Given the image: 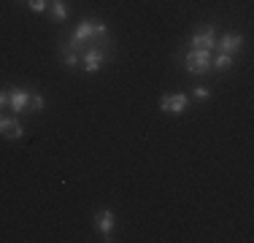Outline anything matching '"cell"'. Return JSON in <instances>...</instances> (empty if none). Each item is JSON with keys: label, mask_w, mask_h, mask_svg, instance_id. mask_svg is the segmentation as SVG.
<instances>
[{"label": "cell", "mask_w": 254, "mask_h": 243, "mask_svg": "<svg viewBox=\"0 0 254 243\" xmlns=\"http://www.w3.org/2000/svg\"><path fill=\"white\" fill-rule=\"evenodd\" d=\"M92 222H95V230H98L100 235H106V241L111 238V233H114V224H117V219H114V211H108V208L98 211V214L92 216Z\"/></svg>", "instance_id": "5"}, {"label": "cell", "mask_w": 254, "mask_h": 243, "mask_svg": "<svg viewBox=\"0 0 254 243\" xmlns=\"http://www.w3.org/2000/svg\"><path fill=\"white\" fill-rule=\"evenodd\" d=\"M44 108H46V100H44V95H35V92H30L27 111H30V114H38V111H44Z\"/></svg>", "instance_id": "13"}, {"label": "cell", "mask_w": 254, "mask_h": 243, "mask_svg": "<svg viewBox=\"0 0 254 243\" xmlns=\"http://www.w3.org/2000/svg\"><path fill=\"white\" fill-rule=\"evenodd\" d=\"M49 11H52V19L54 22H65V19H68V14H70L68 5H65L63 0H54V3L49 5Z\"/></svg>", "instance_id": "12"}, {"label": "cell", "mask_w": 254, "mask_h": 243, "mask_svg": "<svg viewBox=\"0 0 254 243\" xmlns=\"http://www.w3.org/2000/svg\"><path fill=\"white\" fill-rule=\"evenodd\" d=\"M190 46H192V49H214V46H216L214 27H211V24H205L203 30H197V33H192V38H190Z\"/></svg>", "instance_id": "6"}, {"label": "cell", "mask_w": 254, "mask_h": 243, "mask_svg": "<svg viewBox=\"0 0 254 243\" xmlns=\"http://www.w3.org/2000/svg\"><path fill=\"white\" fill-rule=\"evenodd\" d=\"M30 11H35V14H44L46 8H49V0H27Z\"/></svg>", "instance_id": "14"}, {"label": "cell", "mask_w": 254, "mask_h": 243, "mask_svg": "<svg viewBox=\"0 0 254 243\" xmlns=\"http://www.w3.org/2000/svg\"><path fill=\"white\" fill-rule=\"evenodd\" d=\"M0 135L8 138V141H19V138L25 135V130H22V124H19L16 119L0 117Z\"/></svg>", "instance_id": "8"}, {"label": "cell", "mask_w": 254, "mask_h": 243, "mask_svg": "<svg viewBox=\"0 0 254 243\" xmlns=\"http://www.w3.org/2000/svg\"><path fill=\"white\" fill-rule=\"evenodd\" d=\"M103 62H106V49L100 46H89L81 52V65L78 68L87 70V73H98L103 68Z\"/></svg>", "instance_id": "3"}, {"label": "cell", "mask_w": 254, "mask_h": 243, "mask_svg": "<svg viewBox=\"0 0 254 243\" xmlns=\"http://www.w3.org/2000/svg\"><path fill=\"white\" fill-rule=\"evenodd\" d=\"M49 3H54V0H49Z\"/></svg>", "instance_id": "17"}, {"label": "cell", "mask_w": 254, "mask_h": 243, "mask_svg": "<svg viewBox=\"0 0 254 243\" xmlns=\"http://www.w3.org/2000/svg\"><path fill=\"white\" fill-rule=\"evenodd\" d=\"M60 57H63V65L68 70H76L78 65H81V54H78V49H70L68 44L63 46V54H60Z\"/></svg>", "instance_id": "10"}, {"label": "cell", "mask_w": 254, "mask_h": 243, "mask_svg": "<svg viewBox=\"0 0 254 243\" xmlns=\"http://www.w3.org/2000/svg\"><path fill=\"white\" fill-rule=\"evenodd\" d=\"M108 35V27L98 19H84L78 22V27L73 30V38L68 41L70 49H81L84 44H100L103 38Z\"/></svg>", "instance_id": "1"}, {"label": "cell", "mask_w": 254, "mask_h": 243, "mask_svg": "<svg viewBox=\"0 0 254 243\" xmlns=\"http://www.w3.org/2000/svg\"><path fill=\"white\" fill-rule=\"evenodd\" d=\"M8 106V92H0V108Z\"/></svg>", "instance_id": "16"}, {"label": "cell", "mask_w": 254, "mask_h": 243, "mask_svg": "<svg viewBox=\"0 0 254 243\" xmlns=\"http://www.w3.org/2000/svg\"><path fill=\"white\" fill-rule=\"evenodd\" d=\"M184 68L187 73H195V76L211 73V49H190L184 57Z\"/></svg>", "instance_id": "2"}, {"label": "cell", "mask_w": 254, "mask_h": 243, "mask_svg": "<svg viewBox=\"0 0 254 243\" xmlns=\"http://www.w3.org/2000/svg\"><path fill=\"white\" fill-rule=\"evenodd\" d=\"M187 103H190V97H187L184 92H173V95H162L160 108H162V114H173V117H179V114L187 111Z\"/></svg>", "instance_id": "4"}, {"label": "cell", "mask_w": 254, "mask_h": 243, "mask_svg": "<svg viewBox=\"0 0 254 243\" xmlns=\"http://www.w3.org/2000/svg\"><path fill=\"white\" fill-rule=\"evenodd\" d=\"M27 100H30V92L27 89H19V87H11L8 89V108L16 114L27 111Z\"/></svg>", "instance_id": "7"}, {"label": "cell", "mask_w": 254, "mask_h": 243, "mask_svg": "<svg viewBox=\"0 0 254 243\" xmlns=\"http://www.w3.org/2000/svg\"><path fill=\"white\" fill-rule=\"evenodd\" d=\"M195 97H197V100H208L211 92H208L205 87H195Z\"/></svg>", "instance_id": "15"}, {"label": "cell", "mask_w": 254, "mask_h": 243, "mask_svg": "<svg viewBox=\"0 0 254 243\" xmlns=\"http://www.w3.org/2000/svg\"><path fill=\"white\" fill-rule=\"evenodd\" d=\"M233 68V54H216V57H211V70H219V73H225Z\"/></svg>", "instance_id": "11"}, {"label": "cell", "mask_w": 254, "mask_h": 243, "mask_svg": "<svg viewBox=\"0 0 254 243\" xmlns=\"http://www.w3.org/2000/svg\"><path fill=\"white\" fill-rule=\"evenodd\" d=\"M241 46H244V38H241L238 33H227L216 41V49H219L222 54H235V52H241Z\"/></svg>", "instance_id": "9"}]
</instances>
